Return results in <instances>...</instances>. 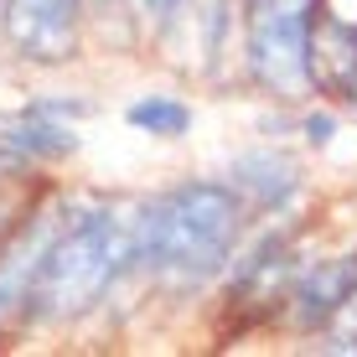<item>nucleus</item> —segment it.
<instances>
[{"label": "nucleus", "instance_id": "1", "mask_svg": "<svg viewBox=\"0 0 357 357\" xmlns=\"http://www.w3.org/2000/svg\"><path fill=\"white\" fill-rule=\"evenodd\" d=\"M238 233V197L233 187L187 181L161 202L135 213V264L166 280H202L228 259Z\"/></svg>", "mask_w": 357, "mask_h": 357}, {"label": "nucleus", "instance_id": "2", "mask_svg": "<svg viewBox=\"0 0 357 357\" xmlns=\"http://www.w3.org/2000/svg\"><path fill=\"white\" fill-rule=\"evenodd\" d=\"M125 264H135V218L119 207L78 218L73 228H63V238L52 243L42 275H36V316L63 321V316L89 311Z\"/></svg>", "mask_w": 357, "mask_h": 357}, {"label": "nucleus", "instance_id": "3", "mask_svg": "<svg viewBox=\"0 0 357 357\" xmlns=\"http://www.w3.org/2000/svg\"><path fill=\"white\" fill-rule=\"evenodd\" d=\"M305 31L311 0H249V68L275 98H295L311 83Z\"/></svg>", "mask_w": 357, "mask_h": 357}, {"label": "nucleus", "instance_id": "4", "mask_svg": "<svg viewBox=\"0 0 357 357\" xmlns=\"http://www.w3.org/2000/svg\"><path fill=\"white\" fill-rule=\"evenodd\" d=\"M89 0H10L6 36L31 63H63L78 47V16Z\"/></svg>", "mask_w": 357, "mask_h": 357}, {"label": "nucleus", "instance_id": "5", "mask_svg": "<svg viewBox=\"0 0 357 357\" xmlns=\"http://www.w3.org/2000/svg\"><path fill=\"white\" fill-rule=\"evenodd\" d=\"M228 181H233V197L254 207H280L290 202V192L301 187V166L280 151H249L228 166Z\"/></svg>", "mask_w": 357, "mask_h": 357}, {"label": "nucleus", "instance_id": "6", "mask_svg": "<svg viewBox=\"0 0 357 357\" xmlns=\"http://www.w3.org/2000/svg\"><path fill=\"white\" fill-rule=\"evenodd\" d=\"M352 290H357V254L316 264L311 275L301 280V290H295V321L301 326H326L331 316H342V305L352 301Z\"/></svg>", "mask_w": 357, "mask_h": 357}, {"label": "nucleus", "instance_id": "7", "mask_svg": "<svg viewBox=\"0 0 357 357\" xmlns=\"http://www.w3.org/2000/svg\"><path fill=\"white\" fill-rule=\"evenodd\" d=\"M223 21H228V0H176V16H171V26H166V42L176 47L181 63L202 68L207 57L218 52Z\"/></svg>", "mask_w": 357, "mask_h": 357}, {"label": "nucleus", "instance_id": "8", "mask_svg": "<svg viewBox=\"0 0 357 357\" xmlns=\"http://www.w3.org/2000/svg\"><path fill=\"white\" fill-rule=\"evenodd\" d=\"M0 145L16 151V155H63V151L78 145V135H73L68 125H57L47 104H36V109L10 114L6 125H0Z\"/></svg>", "mask_w": 357, "mask_h": 357}, {"label": "nucleus", "instance_id": "9", "mask_svg": "<svg viewBox=\"0 0 357 357\" xmlns=\"http://www.w3.org/2000/svg\"><path fill=\"white\" fill-rule=\"evenodd\" d=\"M130 125L151 135H181L192 125V109L176 98H140V104H130Z\"/></svg>", "mask_w": 357, "mask_h": 357}, {"label": "nucleus", "instance_id": "10", "mask_svg": "<svg viewBox=\"0 0 357 357\" xmlns=\"http://www.w3.org/2000/svg\"><path fill=\"white\" fill-rule=\"evenodd\" d=\"M135 10H140V21L151 26V36H166L171 16H176V0H135Z\"/></svg>", "mask_w": 357, "mask_h": 357}, {"label": "nucleus", "instance_id": "11", "mask_svg": "<svg viewBox=\"0 0 357 357\" xmlns=\"http://www.w3.org/2000/svg\"><path fill=\"white\" fill-rule=\"evenodd\" d=\"M305 140L326 145V140H331V119H326V114H311V119H305Z\"/></svg>", "mask_w": 357, "mask_h": 357}, {"label": "nucleus", "instance_id": "12", "mask_svg": "<svg viewBox=\"0 0 357 357\" xmlns=\"http://www.w3.org/2000/svg\"><path fill=\"white\" fill-rule=\"evenodd\" d=\"M342 316H347V326L357 331V290H352V301L342 305ZM337 347H342V352H352V347H357V337H347V342H337Z\"/></svg>", "mask_w": 357, "mask_h": 357}, {"label": "nucleus", "instance_id": "13", "mask_svg": "<svg viewBox=\"0 0 357 357\" xmlns=\"http://www.w3.org/2000/svg\"><path fill=\"white\" fill-rule=\"evenodd\" d=\"M6 6H10V0H0V31H6Z\"/></svg>", "mask_w": 357, "mask_h": 357}, {"label": "nucleus", "instance_id": "14", "mask_svg": "<svg viewBox=\"0 0 357 357\" xmlns=\"http://www.w3.org/2000/svg\"><path fill=\"white\" fill-rule=\"evenodd\" d=\"M352 98H357V83H352Z\"/></svg>", "mask_w": 357, "mask_h": 357}]
</instances>
